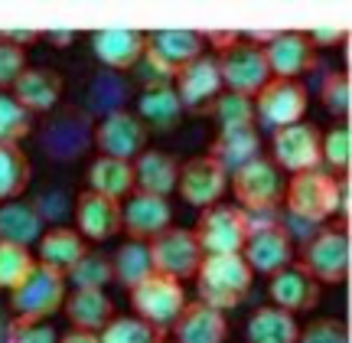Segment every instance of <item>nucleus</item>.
Returning a JSON list of instances; mask_svg holds the SVG:
<instances>
[{"mask_svg": "<svg viewBox=\"0 0 352 343\" xmlns=\"http://www.w3.org/2000/svg\"><path fill=\"white\" fill-rule=\"evenodd\" d=\"M192 281H196V301L228 314V311H235L248 298V291L254 284V271L241 258V252L202 255Z\"/></svg>", "mask_w": 352, "mask_h": 343, "instance_id": "1", "label": "nucleus"}, {"mask_svg": "<svg viewBox=\"0 0 352 343\" xmlns=\"http://www.w3.org/2000/svg\"><path fill=\"white\" fill-rule=\"evenodd\" d=\"M252 226L254 216H248L239 203H212L199 209L192 236L199 242L202 255H232L245 249Z\"/></svg>", "mask_w": 352, "mask_h": 343, "instance_id": "2", "label": "nucleus"}, {"mask_svg": "<svg viewBox=\"0 0 352 343\" xmlns=\"http://www.w3.org/2000/svg\"><path fill=\"white\" fill-rule=\"evenodd\" d=\"M336 196H340V177L320 170H307V174H294L284 183V200L290 216L323 226L329 216H336Z\"/></svg>", "mask_w": 352, "mask_h": 343, "instance_id": "3", "label": "nucleus"}, {"mask_svg": "<svg viewBox=\"0 0 352 343\" xmlns=\"http://www.w3.org/2000/svg\"><path fill=\"white\" fill-rule=\"evenodd\" d=\"M349 262H352V249H349V232L340 226H323L316 229L314 236L307 239L297 265L310 275V278L323 288V284H342L349 278Z\"/></svg>", "mask_w": 352, "mask_h": 343, "instance_id": "4", "label": "nucleus"}, {"mask_svg": "<svg viewBox=\"0 0 352 343\" xmlns=\"http://www.w3.org/2000/svg\"><path fill=\"white\" fill-rule=\"evenodd\" d=\"M7 294H10V311L16 320H50L52 314L63 311L69 284H65V275L36 262L33 271Z\"/></svg>", "mask_w": 352, "mask_h": 343, "instance_id": "5", "label": "nucleus"}, {"mask_svg": "<svg viewBox=\"0 0 352 343\" xmlns=\"http://www.w3.org/2000/svg\"><path fill=\"white\" fill-rule=\"evenodd\" d=\"M232 193H235V203L254 216V213H271L280 206L284 200V174L277 170L271 160H267V154L261 157H254L252 164L239 167L232 177Z\"/></svg>", "mask_w": 352, "mask_h": 343, "instance_id": "6", "label": "nucleus"}, {"mask_svg": "<svg viewBox=\"0 0 352 343\" xmlns=\"http://www.w3.org/2000/svg\"><path fill=\"white\" fill-rule=\"evenodd\" d=\"M320 141L323 131L314 121H297V125L277 127L271 131V151L267 160L280 170V174H307V170H320L323 157H320Z\"/></svg>", "mask_w": 352, "mask_h": 343, "instance_id": "7", "label": "nucleus"}, {"mask_svg": "<svg viewBox=\"0 0 352 343\" xmlns=\"http://www.w3.org/2000/svg\"><path fill=\"white\" fill-rule=\"evenodd\" d=\"M215 65H219L222 92H232V95L254 98V95L271 82V69L264 63L261 46H258V43H248V39H239V43H232L228 50H222L215 56Z\"/></svg>", "mask_w": 352, "mask_h": 343, "instance_id": "8", "label": "nucleus"}, {"mask_svg": "<svg viewBox=\"0 0 352 343\" xmlns=\"http://www.w3.org/2000/svg\"><path fill=\"white\" fill-rule=\"evenodd\" d=\"M252 102H254V127L277 131V127L303 121L307 105H310V92H307L300 79H271Z\"/></svg>", "mask_w": 352, "mask_h": 343, "instance_id": "9", "label": "nucleus"}, {"mask_svg": "<svg viewBox=\"0 0 352 343\" xmlns=\"http://www.w3.org/2000/svg\"><path fill=\"white\" fill-rule=\"evenodd\" d=\"M147 252H151V265L153 275H164V278L173 281H189L196 278V268L202 262V249L192 229L186 226H170L164 229L157 239L147 242Z\"/></svg>", "mask_w": 352, "mask_h": 343, "instance_id": "10", "label": "nucleus"}, {"mask_svg": "<svg viewBox=\"0 0 352 343\" xmlns=\"http://www.w3.org/2000/svg\"><path fill=\"white\" fill-rule=\"evenodd\" d=\"M131 307H134V318H140L144 324H151L157 331H170L173 320L179 318V311L186 307V288L173 278L164 275H151V278L138 284L134 291H127Z\"/></svg>", "mask_w": 352, "mask_h": 343, "instance_id": "11", "label": "nucleus"}, {"mask_svg": "<svg viewBox=\"0 0 352 343\" xmlns=\"http://www.w3.org/2000/svg\"><path fill=\"white\" fill-rule=\"evenodd\" d=\"M199 56H206V37L196 33V30H157V33H147L144 59L151 65V72H157L164 82L176 79V72L183 65H189Z\"/></svg>", "mask_w": 352, "mask_h": 343, "instance_id": "12", "label": "nucleus"}, {"mask_svg": "<svg viewBox=\"0 0 352 343\" xmlns=\"http://www.w3.org/2000/svg\"><path fill=\"white\" fill-rule=\"evenodd\" d=\"M241 258L248 262L254 275L271 278L280 268L297 262V249H294L290 232L280 222H254L252 232H248V242L241 249Z\"/></svg>", "mask_w": 352, "mask_h": 343, "instance_id": "13", "label": "nucleus"}, {"mask_svg": "<svg viewBox=\"0 0 352 343\" xmlns=\"http://www.w3.org/2000/svg\"><path fill=\"white\" fill-rule=\"evenodd\" d=\"M147 141H151V131L140 125V118L134 112H127V108L108 112L95 127L98 157H114V160L134 164V157L147 151Z\"/></svg>", "mask_w": 352, "mask_h": 343, "instance_id": "14", "label": "nucleus"}, {"mask_svg": "<svg viewBox=\"0 0 352 343\" xmlns=\"http://www.w3.org/2000/svg\"><path fill=\"white\" fill-rule=\"evenodd\" d=\"M176 190L183 196V203L206 209L212 203H222V196L228 190V174L215 164L209 154H199V157H189L186 164H179Z\"/></svg>", "mask_w": 352, "mask_h": 343, "instance_id": "15", "label": "nucleus"}, {"mask_svg": "<svg viewBox=\"0 0 352 343\" xmlns=\"http://www.w3.org/2000/svg\"><path fill=\"white\" fill-rule=\"evenodd\" d=\"M176 98L183 105V112L192 114H206L212 108V102L222 95V79H219V65L215 56H199L189 65H183L176 72Z\"/></svg>", "mask_w": 352, "mask_h": 343, "instance_id": "16", "label": "nucleus"}, {"mask_svg": "<svg viewBox=\"0 0 352 343\" xmlns=\"http://www.w3.org/2000/svg\"><path fill=\"white\" fill-rule=\"evenodd\" d=\"M170 226H173V206L164 196L134 190L121 203V232H127L131 242H151Z\"/></svg>", "mask_w": 352, "mask_h": 343, "instance_id": "17", "label": "nucleus"}, {"mask_svg": "<svg viewBox=\"0 0 352 343\" xmlns=\"http://www.w3.org/2000/svg\"><path fill=\"white\" fill-rule=\"evenodd\" d=\"M264 63L271 69V79H300L316 65V50L300 30L271 33V39L261 46Z\"/></svg>", "mask_w": 352, "mask_h": 343, "instance_id": "18", "label": "nucleus"}, {"mask_svg": "<svg viewBox=\"0 0 352 343\" xmlns=\"http://www.w3.org/2000/svg\"><path fill=\"white\" fill-rule=\"evenodd\" d=\"M166 337L173 343H226L228 318L202 301H186V307L179 311V318L173 320Z\"/></svg>", "mask_w": 352, "mask_h": 343, "instance_id": "19", "label": "nucleus"}, {"mask_svg": "<svg viewBox=\"0 0 352 343\" xmlns=\"http://www.w3.org/2000/svg\"><path fill=\"white\" fill-rule=\"evenodd\" d=\"M144 50H147V33L144 30H121V26H111V30H95L91 33V52L101 65H108L114 72H127L144 59Z\"/></svg>", "mask_w": 352, "mask_h": 343, "instance_id": "20", "label": "nucleus"}, {"mask_svg": "<svg viewBox=\"0 0 352 343\" xmlns=\"http://www.w3.org/2000/svg\"><path fill=\"white\" fill-rule=\"evenodd\" d=\"M267 298H271L274 307H280V311H287V314L297 318V314H307V311H314L320 304V284L294 262V265L280 268L277 275H271Z\"/></svg>", "mask_w": 352, "mask_h": 343, "instance_id": "21", "label": "nucleus"}, {"mask_svg": "<svg viewBox=\"0 0 352 343\" xmlns=\"http://www.w3.org/2000/svg\"><path fill=\"white\" fill-rule=\"evenodd\" d=\"M76 232L85 242H108L121 232V203L91 190H82L76 200Z\"/></svg>", "mask_w": 352, "mask_h": 343, "instance_id": "22", "label": "nucleus"}, {"mask_svg": "<svg viewBox=\"0 0 352 343\" xmlns=\"http://www.w3.org/2000/svg\"><path fill=\"white\" fill-rule=\"evenodd\" d=\"M63 76L56 69H43V65H26L23 76L13 82V102L23 105L30 114L39 112H52L59 98H63Z\"/></svg>", "mask_w": 352, "mask_h": 343, "instance_id": "23", "label": "nucleus"}, {"mask_svg": "<svg viewBox=\"0 0 352 343\" xmlns=\"http://www.w3.org/2000/svg\"><path fill=\"white\" fill-rule=\"evenodd\" d=\"M264 154V141L258 127H232V131H219L209 144V157L226 170L228 177L239 170V167L252 164L254 157Z\"/></svg>", "mask_w": 352, "mask_h": 343, "instance_id": "24", "label": "nucleus"}, {"mask_svg": "<svg viewBox=\"0 0 352 343\" xmlns=\"http://www.w3.org/2000/svg\"><path fill=\"white\" fill-rule=\"evenodd\" d=\"M134 190L151 193V196H164L176 193V180H179V160L166 151H147L134 157Z\"/></svg>", "mask_w": 352, "mask_h": 343, "instance_id": "25", "label": "nucleus"}, {"mask_svg": "<svg viewBox=\"0 0 352 343\" xmlns=\"http://www.w3.org/2000/svg\"><path fill=\"white\" fill-rule=\"evenodd\" d=\"M140 118V125L147 127V131H153V134H170V131H176L179 127V121H183V105H179V98H176L173 85H147V89L140 92L138 98V112H134Z\"/></svg>", "mask_w": 352, "mask_h": 343, "instance_id": "26", "label": "nucleus"}, {"mask_svg": "<svg viewBox=\"0 0 352 343\" xmlns=\"http://www.w3.org/2000/svg\"><path fill=\"white\" fill-rule=\"evenodd\" d=\"M63 314L69 318L72 331H88V333H101L118 318L108 291H69L63 301Z\"/></svg>", "mask_w": 352, "mask_h": 343, "instance_id": "27", "label": "nucleus"}, {"mask_svg": "<svg viewBox=\"0 0 352 343\" xmlns=\"http://www.w3.org/2000/svg\"><path fill=\"white\" fill-rule=\"evenodd\" d=\"M85 252H88V242L72 226L46 229L36 242V262L52 268V271H59V275H65Z\"/></svg>", "mask_w": 352, "mask_h": 343, "instance_id": "28", "label": "nucleus"}, {"mask_svg": "<svg viewBox=\"0 0 352 343\" xmlns=\"http://www.w3.org/2000/svg\"><path fill=\"white\" fill-rule=\"evenodd\" d=\"M85 183L91 193L108 196L114 203H124L127 196L134 193V167L127 160H114V157H95L88 164Z\"/></svg>", "mask_w": 352, "mask_h": 343, "instance_id": "29", "label": "nucleus"}, {"mask_svg": "<svg viewBox=\"0 0 352 343\" xmlns=\"http://www.w3.org/2000/svg\"><path fill=\"white\" fill-rule=\"evenodd\" d=\"M300 324L294 314L274 304L258 307L245 324V343H297Z\"/></svg>", "mask_w": 352, "mask_h": 343, "instance_id": "30", "label": "nucleus"}, {"mask_svg": "<svg viewBox=\"0 0 352 343\" xmlns=\"http://www.w3.org/2000/svg\"><path fill=\"white\" fill-rule=\"evenodd\" d=\"M43 236V216L23 200H10L0 203V242H13L30 249L33 242H39Z\"/></svg>", "mask_w": 352, "mask_h": 343, "instance_id": "31", "label": "nucleus"}, {"mask_svg": "<svg viewBox=\"0 0 352 343\" xmlns=\"http://www.w3.org/2000/svg\"><path fill=\"white\" fill-rule=\"evenodd\" d=\"M151 275H153V265H151L147 242L127 239L124 245L111 255V278H114V284H121L124 291H134V288L144 284Z\"/></svg>", "mask_w": 352, "mask_h": 343, "instance_id": "32", "label": "nucleus"}, {"mask_svg": "<svg viewBox=\"0 0 352 343\" xmlns=\"http://www.w3.org/2000/svg\"><path fill=\"white\" fill-rule=\"evenodd\" d=\"M33 180V164L23 147L0 144V203L20 200Z\"/></svg>", "mask_w": 352, "mask_h": 343, "instance_id": "33", "label": "nucleus"}, {"mask_svg": "<svg viewBox=\"0 0 352 343\" xmlns=\"http://www.w3.org/2000/svg\"><path fill=\"white\" fill-rule=\"evenodd\" d=\"M111 281V255L91 249L65 271V284H72V291H104Z\"/></svg>", "mask_w": 352, "mask_h": 343, "instance_id": "34", "label": "nucleus"}, {"mask_svg": "<svg viewBox=\"0 0 352 343\" xmlns=\"http://www.w3.org/2000/svg\"><path fill=\"white\" fill-rule=\"evenodd\" d=\"M320 157L323 167L333 177H349L352 170V127L349 125H333L320 141Z\"/></svg>", "mask_w": 352, "mask_h": 343, "instance_id": "35", "label": "nucleus"}, {"mask_svg": "<svg viewBox=\"0 0 352 343\" xmlns=\"http://www.w3.org/2000/svg\"><path fill=\"white\" fill-rule=\"evenodd\" d=\"M33 134V114L13 102L10 92H0V144L20 147Z\"/></svg>", "mask_w": 352, "mask_h": 343, "instance_id": "36", "label": "nucleus"}, {"mask_svg": "<svg viewBox=\"0 0 352 343\" xmlns=\"http://www.w3.org/2000/svg\"><path fill=\"white\" fill-rule=\"evenodd\" d=\"M209 114L219 121V131H232V127H254V102L252 98H245V95L222 92V95L212 102Z\"/></svg>", "mask_w": 352, "mask_h": 343, "instance_id": "37", "label": "nucleus"}, {"mask_svg": "<svg viewBox=\"0 0 352 343\" xmlns=\"http://www.w3.org/2000/svg\"><path fill=\"white\" fill-rule=\"evenodd\" d=\"M166 333L144 324L140 318H114L98 333V343H164Z\"/></svg>", "mask_w": 352, "mask_h": 343, "instance_id": "38", "label": "nucleus"}, {"mask_svg": "<svg viewBox=\"0 0 352 343\" xmlns=\"http://www.w3.org/2000/svg\"><path fill=\"white\" fill-rule=\"evenodd\" d=\"M33 265H36V255L30 249L13 245V242H0V291H13L33 271Z\"/></svg>", "mask_w": 352, "mask_h": 343, "instance_id": "39", "label": "nucleus"}, {"mask_svg": "<svg viewBox=\"0 0 352 343\" xmlns=\"http://www.w3.org/2000/svg\"><path fill=\"white\" fill-rule=\"evenodd\" d=\"M320 98H323V108H327L340 125H349V112H352V85L346 72H329L320 85Z\"/></svg>", "mask_w": 352, "mask_h": 343, "instance_id": "40", "label": "nucleus"}, {"mask_svg": "<svg viewBox=\"0 0 352 343\" xmlns=\"http://www.w3.org/2000/svg\"><path fill=\"white\" fill-rule=\"evenodd\" d=\"M297 343H349V327L340 318H316L300 327Z\"/></svg>", "mask_w": 352, "mask_h": 343, "instance_id": "41", "label": "nucleus"}, {"mask_svg": "<svg viewBox=\"0 0 352 343\" xmlns=\"http://www.w3.org/2000/svg\"><path fill=\"white\" fill-rule=\"evenodd\" d=\"M7 343H59V331L50 320H16L7 327Z\"/></svg>", "mask_w": 352, "mask_h": 343, "instance_id": "42", "label": "nucleus"}, {"mask_svg": "<svg viewBox=\"0 0 352 343\" xmlns=\"http://www.w3.org/2000/svg\"><path fill=\"white\" fill-rule=\"evenodd\" d=\"M26 50H20V46H10V43H3L0 39V92H10L13 82L23 76L26 69Z\"/></svg>", "mask_w": 352, "mask_h": 343, "instance_id": "43", "label": "nucleus"}, {"mask_svg": "<svg viewBox=\"0 0 352 343\" xmlns=\"http://www.w3.org/2000/svg\"><path fill=\"white\" fill-rule=\"evenodd\" d=\"M0 39H3V43H10V46L26 50V46L39 43V39H43V33H39V30H0Z\"/></svg>", "mask_w": 352, "mask_h": 343, "instance_id": "44", "label": "nucleus"}, {"mask_svg": "<svg viewBox=\"0 0 352 343\" xmlns=\"http://www.w3.org/2000/svg\"><path fill=\"white\" fill-rule=\"evenodd\" d=\"M307 39L314 43V50H320V46H336V43L346 39V30H329V26H320V30H310Z\"/></svg>", "mask_w": 352, "mask_h": 343, "instance_id": "45", "label": "nucleus"}, {"mask_svg": "<svg viewBox=\"0 0 352 343\" xmlns=\"http://www.w3.org/2000/svg\"><path fill=\"white\" fill-rule=\"evenodd\" d=\"M59 343H98V333H88V331H69L59 337Z\"/></svg>", "mask_w": 352, "mask_h": 343, "instance_id": "46", "label": "nucleus"}, {"mask_svg": "<svg viewBox=\"0 0 352 343\" xmlns=\"http://www.w3.org/2000/svg\"><path fill=\"white\" fill-rule=\"evenodd\" d=\"M76 39V33H69V30H63V33H50V43H59V50H63L65 43H72Z\"/></svg>", "mask_w": 352, "mask_h": 343, "instance_id": "47", "label": "nucleus"}, {"mask_svg": "<svg viewBox=\"0 0 352 343\" xmlns=\"http://www.w3.org/2000/svg\"><path fill=\"white\" fill-rule=\"evenodd\" d=\"M164 343H173V340H170V337H166V340H164Z\"/></svg>", "mask_w": 352, "mask_h": 343, "instance_id": "48", "label": "nucleus"}]
</instances>
